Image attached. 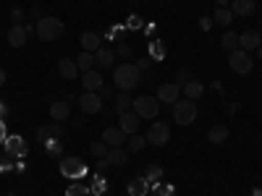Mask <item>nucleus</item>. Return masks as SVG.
Segmentation results:
<instances>
[{"label": "nucleus", "mask_w": 262, "mask_h": 196, "mask_svg": "<svg viewBox=\"0 0 262 196\" xmlns=\"http://www.w3.org/2000/svg\"><path fill=\"white\" fill-rule=\"evenodd\" d=\"M81 84L86 92H100L102 89V76L97 71H84L81 74Z\"/></svg>", "instance_id": "dca6fc26"}, {"label": "nucleus", "mask_w": 262, "mask_h": 196, "mask_svg": "<svg viewBox=\"0 0 262 196\" xmlns=\"http://www.w3.org/2000/svg\"><path fill=\"white\" fill-rule=\"evenodd\" d=\"M131 110H134L142 120H152V118H158V113H160V102H158V97L155 100L152 97H137Z\"/></svg>", "instance_id": "20e7f679"}, {"label": "nucleus", "mask_w": 262, "mask_h": 196, "mask_svg": "<svg viewBox=\"0 0 262 196\" xmlns=\"http://www.w3.org/2000/svg\"><path fill=\"white\" fill-rule=\"evenodd\" d=\"M179 94H181V86L176 81H165L158 86V102L173 105V102H179Z\"/></svg>", "instance_id": "6e6552de"}, {"label": "nucleus", "mask_w": 262, "mask_h": 196, "mask_svg": "<svg viewBox=\"0 0 262 196\" xmlns=\"http://www.w3.org/2000/svg\"><path fill=\"white\" fill-rule=\"evenodd\" d=\"M6 139H8V131H6V123L0 120V144H6Z\"/></svg>", "instance_id": "79ce46f5"}, {"label": "nucleus", "mask_w": 262, "mask_h": 196, "mask_svg": "<svg viewBox=\"0 0 262 196\" xmlns=\"http://www.w3.org/2000/svg\"><path fill=\"white\" fill-rule=\"evenodd\" d=\"M149 58L152 60H165V45L160 39H152L149 42Z\"/></svg>", "instance_id": "c85d7f7f"}, {"label": "nucleus", "mask_w": 262, "mask_h": 196, "mask_svg": "<svg viewBox=\"0 0 262 196\" xmlns=\"http://www.w3.org/2000/svg\"><path fill=\"white\" fill-rule=\"evenodd\" d=\"M97 94H100L102 100H113V89H111V86H105V84H102V89H100Z\"/></svg>", "instance_id": "ea45409f"}, {"label": "nucleus", "mask_w": 262, "mask_h": 196, "mask_svg": "<svg viewBox=\"0 0 262 196\" xmlns=\"http://www.w3.org/2000/svg\"><path fill=\"white\" fill-rule=\"evenodd\" d=\"M79 107H81V110L84 113H100L102 110V97L97 94V92H86L84 97H79Z\"/></svg>", "instance_id": "f8f14e48"}, {"label": "nucleus", "mask_w": 262, "mask_h": 196, "mask_svg": "<svg viewBox=\"0 0 262 196\" xmlns=\"http://www.w3.org/2000/svg\"><path fill=\"white\" fill-rule=\"evenodd\" d=\"M29 32H32V27L29 24H18V27H11L8 29V45L11 47H24L27 45V37H29Z\"/></svg>", "instance_id": "1a4fd4ad"}, {"label": "nucleus", "mask_w": 262, "mask_h": 196, "mask_svg": "<svg viewBox=\"0 0 262 196\" xmlns=\"http://www.w3.org/2000/svg\"><path fill=\"white\" fill-rule=\"evenodd\" d=\"M60 173H63L66 178L79 181V178L86 176V162L79 160V157H60Z\"/></svg>", "instance_id": "39448f33"}, {"label": "nucleus", "mask_w": 262, "mask_h": 196, "mask_svg": "<svg viewBox=\"0 0 262 196\" xmlns=\"http://www.w3.org/2000/svg\"><path fill=\"white\" fill-rule=\"evenodd\" d=\"M252 196H262V188H254V191H252Z\"/></svg>", "instance_id": "49530a36"}, {"label": "nucleus", "mask_w": 262, "mask_h": 196, "mask_svg": "<svg viewBox=\"0 0 262 196\" xmlns=\"http://www.w3.org/2000/svg\"><path fill=\"white\" fill-rule=\"evenodd\" d=\"M3 84H6V71L0 68V86H3Z\"/></svg>", "instance_id": "a18cd8bd"}, {"label": "nucleus", "mask_w": 262, "mask_h": 196, "mask_svg": "<svg viewBox=\"0 0 262 196\" xmlns=\"http://www.w3.org/2000/svg\"><path fill=\"white\" fill-rule=\"evenodd\" d=\"M95 63L100 65V68H111V65L116 63V53H113V50H105V47H100V50L95 53Z\"/></svg>", "instance_id": "412c9836"}, {"label": "nucleus", "mask_w": 262, "mask_h": 196, "mask_svg": "<svg viewBox=\"0 0 262 196\" xmlns=\"http://www.w3.org/2000/svg\"><path fill=\"white\" fill-rule=\"evenodd\" d=\"M231 21H233L231 8H217V11H215V16H212V24H215V27H228Z\"/></svg>", "instance_id": "393cba45"}, {"label": "nucleus", "mask_w": 262, "mask_h": 196, "mask_svg": "<svg viewBox=\"0 0 262 196\" xmlns=\"http://www.w3.org/2000/svg\"><path fill=\"white\" fill-rule=\"evenodd\" d=\"M254 53H257V58H262V45H259V47H257Z\"/></svg>", "instance_id": "de8ad7c7"}, {"label": "nucleus", "mask_w": 262, "mask_h": 196, "mask_svg": "<svg viewBox=\"0 0 262 196\" xmlns=\"http://www.w3.org/2000/svg\"><path fill=\"white\" fill-rule=\"evenodd\" d=\"M126 160H128V152H126L123 146L111 149V152H107V157H105V162H107V165H116V167L126 165Z\"/></svg>", "instance_id": "aec40b11"}, {"label": "nucleus", "mask_w": 262, "mask_h": 196, "mask_svg": "<svg viewBox=\"0 0 262 196\" xmlns=\"http://www.w3.org/2000/svg\"><path fill=\"white\" fill-rule=\"evenodd\" d=\"M81 47H84L86 53H97V50L102 47V37H100L97 32H84V34H81Z\"/></svg>", "instance_id": "a211bd4d"}, {"label": "nucleus", "mask_w": 262, "mask_h": 196, "mask_svg": "<svg viewBox=\"0 0 262 196\" xmlns=\"http://www.w3.org/2000/svg\"><path fill=\"white\" fill-rule=\"evenodd\" d=\"M6 113V107H3V102H0V115H3Z\"/></svg>", "instance_id": "09e8293b"}, {"label": "nucleus", "mask_w": 262, "mask_h": 196, "mask_svg": "<svg viewBox=\"0 0 262 196\" xmlns=\"http://www.w3.org/2000/svg\"><path fill=\"white\" fill-rule=\"evenodd\" d=\"M92 65H95V53H86V50H84V53L79 55V60H76V68L84 74V71H92Z\"/></svg>", "instance_id": "cd10ccee"}, {"label": "nucleus", "mask_w": 262, "mask_h": 196, "mask_svg": "<svg viewBox=\"0 0 262 196\" xmlns=\"http://www.w3.org/2000/svg\"><path fill=\"white\" fill-rule=\"evenodd\" d=\"M113 107H116V113H118V115H123V113H128L131 107H134V100H131V97L123 92V94L113 97Z\"/></svg>", "instance_id": "b1692460"}, {"label": "nucleus", "mask_w": 262, "mask_h": 196, "mask_svg": "<svg viewBox=\"0 0 262 196\" xmlns=\"http://www.w3.org/2000/svg\"><path fill=\"white\" fill-rule=\"evenodd\" d=\"M116 55H118V58H134V50H131L126 42H121V45L116 47Z\"/></svg>", "instance_id": "f704fd0d"}, {"label": "nucleus", "mask_w": 262, "mask_h": 196, "mask_svg": "<svg viewBox=\"0 0 262 196\" xmlns=\"http://www.w3.org/2000/svg\"><path fill=\"white\" fill-rule=\"evenodd\" d=\"M139 81H142V71L137 68L134 63L116 65V71H113V84L118 86L121 92H131V89H137Z\"/></svg>", "instance_id": "f257e3e1"}, {"label": "nucleus", "mask_w": 262, "mask_h": 196, "mask_svg": "<svg viewBox=\"0 0 262 196\" xmlns=\"http://www.w3.org/2000/svg\"><path fill=\"white\" fill-rule=\"evenodd\" d=\"M202 92H205V86H202L200 81H194V79L184 84V94H186V100H191V102H194V100H200Z\"/></svg>", "instance_id": "5701e85b"}, {"label": "nucleus", "mask_w": 262, "mask_h": 196, "mask_svg": "<svg viewBox=\"0 0 262 196\" xmlns=\"http://www.w3.org/2000/svg\"><path fill=\"white\" fill-rule=\"evenodd\" d=\"M58 71H60V76H63V79H76V74H79L76 63H74V60H69V58H60Z\"/></svg>", "instance_id": "4be33fe9"}, {"label": "nucleus", "mask_w": 262, "mask_h": 196, "mask_svg": "<svg viewBox=\"0 0 262 196\" xmlns=\"http://www.w3.org/2000/svg\"><path fill=\"white\" fill-rule=\"evenodd\" d=\"M34 32H37V37H39V39L53 42V39H58V37L63 34V21H60V18H55V16H42V18L37 21Z\"/></svg>", "instance_id": "f03ea898"}, {"label": "nucleus", "mask_w": 262, "mask_h": 196, "mask_svg": "<svg viewBox=\"0 0 262 196\" xmlns=\"http://www.w3.org/2000/svg\"><path fill=\"white\" fill-rule=\"evenodd\" d=\"M228 65H231L233 74L247 76V74H252V68H254V60H252L249 53H244V50H233L231 58H228Z\"/></svg>", "instance_id": "423d86ee"}, {"label": "nucleus", "mask_w": 262, "mask_h": 196, "mask_svg": "<svg viewBox=\"0 0 262 196\" xmlns=\"http://www.w3.org/2000/svg\"><path fill=\"white\" fill-rule=\"evenodd\" d=\"M259 45H262L259 32L249 29V32H244V34H238V50H244V53H254Z\"/></svg>", "instance_id": "9b49d317"}, {"label": "nucleus", "mask_w": 262, "mask_h": 196, "mask_svg": "<svg viewBox=\"0 0 262 196\" xmlns=\"http://www.w3.org/2000/svg\"><path fill=\"white\" fill-rule=\"evenodd\" d=\"M134 65H137V68H139V71H147V68H149V65H152V58H139V60H137Z\"/></svg>", "instance_id": "58836bf2"}, {"label": "nucleus", "mask_w": 262, "mask_h": 196, "mask_svg": "<svg viewBox=\"0 0 262 196\" xmlns=\"http://www.w3.org/2000/svg\"><path fill=\"white\" fill-rule=\"evenodd\" d=\"M165 141H170V126L158 120V123H152L149 131H147V144L152 146H163Z\"/></svg>", "instance_id": "0eeeda50"}, {"label": "nucleus", "mask_w": 262, "mask_h": 196, "mask_svg": "<svg viewBox=\"0 0 262 196\" xmlns=\"http://www.w3.org/2000/svg\"><path fill=\"white\" fill-rule=\"evenodd\" d=\"M66 196H92V191L86 188L84 183H74V186L66 188Z\"/></svg>", "instance_id": "473e14b6"}, {"label": "nucleus", "mask_w": 262, "mask_h": 196, "mask_svg": "<svg viewBox=\"0 0 262 196\" xmlns=\"http://www.w3.org/2000/svg\"><path fill=\"white\" fill-rule=\"evenodd\" d=\"M200 27H202L205 32H210V29H212V18H200Z\"/></svg>", "instance_id": "37998d69"}, {"label": "nucleus", "mask_w": 262, "mask_h": 196, "mask_svg": "<svg viewBox=\"0 0 262 196\" xmlns=\"http://www.w3.org/2000/svg\"><path fill=\"white\" fill-rule=\"evenodd\" d=\"M126 27H128V29H142L144 24H142V18H139V16H128V21H126Z\"/></svg>", "instance_id": "4c0bfd02"}, {"label": "nucleus", "mask_w": 262, "mask_h": 196, "mask_svg": "<svg viewBox=\"0 0 262 196\" xmlns=\"http://www.w3.org/2000/svg\"><path fill=\"white\" fill-rule=\"evenodd\" d=\"M90 191H92V196H102V193H105V178H102V176H97V178H95V183L90 186Z\"/></svg>", "instance_id": "72a5a7b5"}, {"label": "nucleus", "mask_w": 262, "mask_h": 196, "mask_svg": "<svg viewBox=\"0 0 262 196\" xmlns=\"http://www.w3.org/2000/svg\"><path fill=\"white\" fill-rule=\"evenodd\" d=\"M126 134H123V131L121 128H105L102 131V141L107 144V146H111V149H116V146H123L126 144Z\"/></svg>", "instance_id": "4468645a"}, {"label": "nucleus", "mask_w": 262, "mask_h": 196, "mask_svg": "<svg viewBox=\"0 0 262 196\" xmlns=\"http://www.w3.org/2000/svg\"><path fill=\"white\" fill-rule=\"evenodd\" d=\"M221 45H223V50H228V53L238 50V34H236V32H226L223 39H221Z\"/></svg>", "instance_id": "c756f323"}, {"label": "nucleus", "mask_w": 262, "mask_h": 196, "mask_svg": "<svg viewBox=\"0 0 262 196\" xmlns=\"http://www.w3.org/2000/svg\"><path fill=\"white\" fill-rule=\"evenodd\" d=\"M173 193H176V188H173V186H163L155 196H173Z\"/></svg>", "instance_id": "a19ab883"}, {"label": "nucleus", "mask_w": 262, "mask_h": 196, "mask_svg": "<svg viewBox=\"0 0 262 196\" xmlns=\"http://www.w3.org/2000/svg\"><path fill=\"white\" fill-rule=\"evenodd\" d=\"M6 155H11V157H27L29 155V144L21 136H8L6 139Z\"/></svg>", "instance_id": "9d476101"}, {"label": "nucleus", "mask_w": 262, "mask_h": 196, "mask_svg": "<svg viewBox=\"0 0 262 196\" xmlns=\"http://www.w3.org/2000/svg\"><path fill=\"white\" fill-rule=\"evenodd\" d=\"M50 115H53V120H66L71 115V102L69 100H55L53 105H50Z\"/></svg>", "instance_id": "2eb2a0df"}, {"label": "nucleus", "mask_w": 262, "mask_h": 196, "mask_svg": "<svg viewBox=\"0 0 262 196\" xmlns=\"http://www.w3.org/2000/svg\"><path fill=\"white\" fill-rule=\"evenodd\" d=\"M128 196H149V183L144 176L128 181Z\"/></svg>", "instance_id": "6ab92c4d"}, {"label": "nucleus", "mask_w": 262, "mask_h": 196, "mask_svg": "<svg viewBox=\"0 0 262 196\" xmlns=\"http://www.w3.org/2000/svg\"><path fill=\"white\" fill-rule=\"evenodd\" d=\"M257 11L254 0H231V13L233 16H252Z\"/></svg>", "instance_id": "f3484780"}, {"label": "nucleus", "mask_w": 262, "mask_h": 196, "mask_svg": "<svg viewBox=\"0 0 262 196\" xmlns=\"http://www.w3.org/2000/svg\"><path fill=\"white\" fill-rule=\"evenodd\" d=\"M144 178H147L149 186H158V183L163 181V167H160V165H149L147 173H144Z\"/></svg>", "instance_id": "bb28decb"}, {"label": "nucleus", "mask_w": 262, "mask_h": 196, "mask_svg": "<svg viewBox=\"0 0 262 196\" xmlns=\"http://www.w3.org/2000/svg\"><path fill=\"white\" fill-rule=\"evenodd\" d=\"M45 146H48V152H50L53 157H60V141H50V139H48Z\"/></svg>", "instance_id": "c9c22d12"}, {"label": "nucleus", "mask_w": 262, "mask_h": 196, "mask_svg": "<svg viewBox=\"0 0 262 196\" xmlns=\"http://www.w3.org/2000/svg\"><path fill=\"white\" fill-rule=\"evenodd\" d=\"M173 120H176L179 126H189L196 120V105L191 100H179L173 102Z\"/></svg>", "instance_id": "7ed1b4c3"}, {"label": "nucleus", "mask_w": 262, "mask_h": 196, "mask_svg": "<svg viewBox=\"0 0 262 196\" xmlns=\"http://www.w3.org/2000/svg\"><path fill=\"white\" fill-rule=\"evenodd\" d=\"M207 136H210L212 144H223V141H228V128L226 126H212Z\"/></svg>", "instance_id": "a878e982"}, {"label": "nucleus", "mask_w": 262, "mask_h": 196, "mask_svg": "<svg viewBox=\"0 0 262 196\" xmlns=\"http://www.w3.org/2000/svg\"><path fill=\"white\" fill-rule=\"evenodd\" d=\"M126 144H128V149H131V152H142V149L147 146V136H139V134H131V136L126 139Z\"/></svg>", "instance_id": "7c9ffc66"}, {"label": "nucleus", "mask_w": 262, "mask_h": 196, "mask_svg": "<svg viewBox=\"0 0 262 196\" xmlns=\"http://www.w3.org/2000/svg\"><path fill=\"white\" fill-rule=\"evenodd\" d=\"M11 21H13V27H18V24H24V11H18V8H13V11H11Z\"/></svg>", "instance_id": "e433bc0d"}, {"label": "nucleus", "mask_w": 262, "mask_h": 196, "mask_svg": "<svg viewBox=\"0 0 262 196\" xmlns=\"http://www.w3.org/2000/svg\"><path fill=\"white\" fill-rule=\"evenodd\" d=\"M139 115L134 113V110H128V113H123L121 118H118V128L123 131L126 136H131V134H137V128H139Z\"/></svg>", "instance_id": "ddd939ff"}, {"label": "nucleus", "mask_w": 262, "mask_h": 196, "mask_svg": "<svg viewBox=\"0 0 262 196\" xmlns=\"http://www.w3.org/2000/svg\"><path fill=\"white\" fill-rule=\"evenodd\" d=\"M90 152H92V157H97V160H105V157H107V152H111V146H107L105 141H95V144L90 146Z\"/></svg>", "instance_id": "2f4dec72"}, {"label": "nucleus", "mask_w": 262, "mask_h": 196, "mask_svg": "<svg viewBox=\"0 0 262 196\" xmlns=\"http://www.w3.org/2000/svg\"><path fill=\"white\" fill-rule=\"evenodd\" d=\"M215 3H217V8H228L231 0H215Z\"/></svg>", "instance_id": "c03bdc74"}]
</instances>
